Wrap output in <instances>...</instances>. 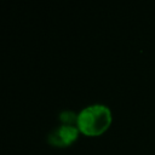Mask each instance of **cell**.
Masks as SVG:
<instances>
[{"mask_svg":"<svg viewBox=\"0 0 155 155\" xmlns=\"http://www.w3.org/2000/svg\"><path fill=\"white\" fill-rule=\"evenodd\" d=\"M61 120L63 121V125H76L78 121V115L74 114L73 111H63L61 114Z\"/></svg>","mask_w":155,"mask_h":155,"instance_id":"3","label":"cell"},{"mask_svg":"<svg viewBox=\"0 0 155 155\" xmlns=\"http://www.w3.org/2000/svg\"><path fill=\"white\" fill-rule=\"evenodd\" d=\"M111 124V111L107 105L92 104L78 114L76 126L86 136H99Z\"/></svg>","mask_w":155,"mask_h":155,"instance_id":"1","label":"cell"},{"mask_svg":"<svg viewBox=\"0 0 155 155\" xmlns=\"http://www.w3.org/2000/svg\"><path fill=\"white\" fill-rule=\"evenodd\" d=\"M79 132L76 125H61L48 136V140L56 147H67L75 142Z\"/></svg>","mask_w":155,"mask_h":155,"instance_id":"2","label":"cell"}]
</instances>
